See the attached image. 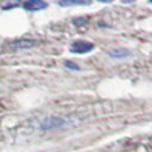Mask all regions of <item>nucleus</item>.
<instances>
[{"label":"nucleus","mask_w":152,"mask_h":152,"mask_svg":"<svg viewBox=\"0 0 152 152\" xmlns=\"http://www.w3.org/2000/svg\"><path fill=\"white\" fill-rule=\"evenodd\" d=\"M92 50H94V44L89 42H86V40H76L69 47V51L74 53H86Z\"/></svg>","instance_id":"f257e3e1"},{"label":"nucleus","mask_w":152,"mask_h":152,"mask_svg":"<svg viewBox=\"0 0 152 152\" xmlns=\"http://www.w3.org/2000/svg\"><path fill=\"white\" fill-rule=\"evenodd\" d=\"M48 4L45 1H42V0H29V1H26L23 4V8L26 11H31V12H35V11H42L44 8H47Z\"/></svg>","instance_id":"f03ea898"},{"label":"nucleus","mask_w":152,"mask_h":152,"mask_svg":"<svg viewBox=\"0 0 152 152\" xmlns=\"http://www.w3.org/2000/svg\"><path fill=\"white\" fill-rule=\"evenodd\" d=\"M110 56H112V58H127V56H129V51L126 50V48H113L112 51H110Z\"/></svg>","instance_id":"7ed1b4c3"},{"label":"nucleus","mask_w":152,"mask_h":152,"mask_svg":"<svg viewBox=\"0 0 152 152\" xmlns=\"http://www.w3.org/2000/svg\"><path fill=\"white\" fill-rule=\"evenodd\" d=\"M61 7H71V5H88L91 1H81V0H64V1H58Z\"/></svg>","instance_id":"20e7f679"},{"label":"nucleus","mask_w":152,"mask_h":152,"mask_svg":"<svg viewBox=\"0 0 152 152\" xmlns=\"http://www.w3.org/2000/svg\"><path fill=\"white\" fill-rule=\"evenodd\" d=\"M64 66H66L67 68H69V69H75V71H79V69H80V67L76 66L74 61H69V60H66V61H64Z\"/></svg>","instance_id":"39448f33"},{"label":"nucleus","mask_w":152,"mask_h":152,"mask_svg":"<svg viewBox=\"0 0 152 152\" xmlns=\"http://www.w3.org/2000/svg\"><path fill=\"white\" fill-rule=\"evenodd\" d=\"M35 42H19L18 44H15V47L20 48V47H31V45H34Z\"/></svg>","instance_id":"423d86ee"},{"label":"nucleus","mask_w":152,"mask_h":152,"mask_svg":"<svg viewBox=\"0 0 152 152\" xmlns=\"http://www.w3.org/2000/svg\"><path fill=\"white\" fill-rule=\"evenodd\" d=\"M0 5H1V8H4V10H10V8H12V7H18L19 3H7V4L1 3Z\"/></svg>","instance_id":"0eeeda50"}]
</instances>
